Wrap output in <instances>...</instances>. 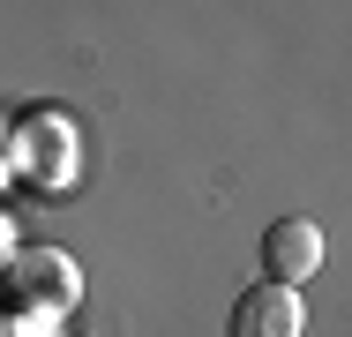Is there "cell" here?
Masks as SVG:
<instances>
[{
    "instance_id": "6da1fadb",
    "label": "cell",
    "mask_w": 352,
    "mask_h": 337,
    "mask_svg": "<svg viewBox=\"0 0 352 337\" xmlns=\"http://www.w3.org/2000/svg\"><path fill=\"white\" fill-rule=\"evenodd\" d=\"M8 292H15L23 307L60 315V307H75V292H82V270H75V255H60V248H30V255H15V270H8Z\"/></svg>"
},
{
    "instance_id": "7a4b0ae2",
    "label": "cell",
    "mask_w": 352,
    "mask_h": 337,
    "mask_svg": "<svg viewBox=\"0 0 352 337\" xmlns=\"http://www.w3.org/2000/svg\"><path fill=\"white\" fill-rule=\"evenodd\" d=\"M263 270H270V285H307L322 270V225L315 217H278L263 232Z\"/></svg>"
},
{
    "instance_id": "3957f363",
    "label": "cell",
    "mask_w": 352,
    "mask_h": 337,
    "mask_svg": "<svg viewBox=\"0 0 352 337\" xmlns=\"http://www.w3.org/2000/svg\"><path fill=\"white\" fill-rule=\"evenodd\" d=\"M232 337H307V307L300 285H255L232 307Z\"/></svg>"
}]
</instances>
